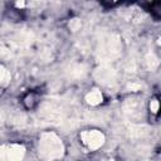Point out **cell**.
Listing matches in <instances>:
<instances>
[{"label": "cell", "instance_id": "obj_9", "mask_svg": "<svg viewBox=\"0 0 161 161\" xmlns=\"http://www.w3.org/2000/svg\"><path fill=\"white\" fill-rule=\"evenodd\" d=\"M9 77V74H8V72H6V69L3 67V65H0V84L6 79Z\"/></svg>", "mask_w": 161, "mask_h": 161}, {"label": "cell", "instance_id": "obj_7", "mask_svg": "<svg viewBox=\"0 0 161 161\" xmlns=\"http://www.w3.org/2000/svg\"><path fill=\"white\" fill-rule=\"evenodd\" d=\"M146 64H147V68H148L150 70H153V69L157 68V65H158V59L156 58L155 54L150 53V54L146 55Z\"/></svg>", "mask_w": 161, "mask_h": 161}, {"label": "cell", "instance_id": "obj_8", "mask_svg": "<svg viewBox=\"0 0 161 161\" xmlns=\"http://www.w3.org/2000/svg\"><path fill=\"white\" fill-rule=\"evenodd\" d=\"M80 26H82V23H80V20L77 19V18H74V19H72V20L69 21V28H70L72 31H77V30H79Z\"/></svg>", "mask_w": 161, "mask_h": 161}, {"label": "cell", "instance_id": "obj_13", "mask_svg": "<svg viewBox=\"0 0 161 161\" xmlns=\"http://www.w3.org/2000/svg\"><path fill=\"white\" fill-rule=\"evenodd\" d=\"M15 6H16V8H24V6H25V3H24V1H18V3L15 4Z\"/></svg>", "mask_w": 161, "mask_h": 161}, {"label": "cell", "instance_id": "obj_12", "mask_svg": "<svg viewBox=\"0 0 161 161\" xmlns=\"http://www.w3.org/2000/svg\"><path fill=\"white\" fill-rule=\"evenodd\" d=\"M140 88H141L140 84H135V83L128 84V89H131V91H136V89H140Z\"/></svg>", "mask_w": 161, "mask_h": 161}, {"label": "cell", "instance_id": "obj_6", "mask_svg": "<svg viewBox=\"0 0 161 161\" xmlns=\"http://www.w3.org/2000/svg\"><path fill=\"white\" fill-rule=\"evenodd\" d=\"M86 101H87V103L91 104V106H97V104H99V103L103 101V96H102L101 91L94 89V91L89 92V93L86 96Z\"/></svg>", "mask_w": 161, "mask_h": 161}, {"label": "cell", "instance_id": "obj_11", "mask_svg": "<svg viewBox=\"0 0 161 161\" xmlns=\"http://www.w3.org/2000/svg\"><path fill=\"white\" fill-rule=\"evenodd\" d=\"M150 108H151V112L152 113H156L158 111V102L156 99L151 101V104H150Z\"/></svg>", "mask_w": 161, "mask_h": 161}, {"label": "cell", "instance_id": "obj_5", "mask_svg": "<svg viewBox=\"0 0 161 161\" xmlns=\"http://www.w3.org/2000/svg\"><path fill=\"white\" fill-rule=\"evenodd\" d=\"M24 155H25V148L23 145H19V143L11 145L6 152L8 161H23Z\"/></svg>", "mask_w": 161, "mask_h": 161}, {"label": "cell", "instance_id": "obj_2", "mask_svg": "<svg viewBox=\"0 0 161 161\" xmlns=\"http://www.w3.org/2000/svg\"><path fill=\"white\" fill-rule=\"evenodd\" d=\"M80 138L86 146L91 150H97L104 143V135L101 131L92 130V131H83L80 133Z\"/></svg>", "mask_w": 161, "mask_h": 161}, {"label": "cell", "instance_id": "obj_1", "mask_svg": "<svg viewBox=\"0 0 161 161\" xmlns=\"http://www.w3.org/2000/svg\"><path fill=\"white\" fill-rule=\"evenodd\" d=\"M64 153V146L62 140L52 132L44 133L39 141V155L43 160L53 161L60 158Z\"/></svg>", "mask_w": 161, "mask_h": 161}, {"label": "cell", "instance_id": "obj_3", "mask_svg": "<svg viewBox=\"0 0 161 161\" xmlns=\"http://www.w3.org/2000/svg\"><path fill=\"white\" fill-rule=\"evenodd\" d=\"M119 49H121V45H119L118 39L116 36H109L104 42V45L102 47V49L99 52L107 59H112V58H114L119 54Z\"/></svg>", "mask_w": 161, "mask_h": 161}, {"label": "cell", "instance_id": "obj_4", "mask_svg": "<svg viewBox=\"0 0 161 161\" xmlns=\"http://www.w3.org/2000/svg\"><path fill=\"white\" fill-rule=\"evenodd\" d=\"M94 77L102 84H111L116 80V72L109 65L104 64L94 72Z\"/></svg>", "mask_w": 161, "mask_h": 161}, {"label": "cell", "instance_id": "obj_10", "mask_svg": "<svg viewBox=\"0 0 161 161\" xmlns=\"http://www.w3.org/2000/svg\"><path fill=\"white\" fill-rule=\"evenodd\" d=\"M6 152H8V148L5 146H0V161H6L8 160Z\"/></svg>", "mask_w": 161, "mask_h": 161}]
</instances>
